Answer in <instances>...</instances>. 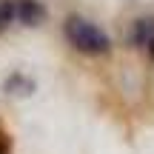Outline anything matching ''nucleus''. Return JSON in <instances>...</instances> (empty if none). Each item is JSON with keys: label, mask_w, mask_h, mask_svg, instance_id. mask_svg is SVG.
Instances as JSON below:
<instances>
[{"label": "nucleus", "mask_w": 154, "mask_h": 154, "mask_svg": "<svg viewBox=\"0 0 154 154\" xmlns=\"http://www.w3.org/2000/svg\"><path fill=\"white\" fill-rule=\"evenodd\" d=\"M0 154H9V137L0 131Z\"/></svg>", "instance_id": "obj_7"}, {"label": "nucleus", "mask_w": 154, "mask_h": 154, "mask_svg": "<svg viewBox=\"0 0 154 154\" xmlns=\"http://www.w3.org/2000/svg\"><path fill=\"white\" fill-rule=\"evenodd\" d=\"M14 88H23V94H29V91L34 88V83H32V80H26L23 74H11L9 80H6V91L14 94Z\"/></svg>", "instance_id": "obj_5"}, {"label": "nucleus", "mask_w": 154, "mask_h": 154, "mask_svg": "<svg viewBox=\"0 0 154 154\" xmlns=\"http://www.w3.org/2000/svg\"><path fill=\"white\" fill-rule=\"evenodd\" d=\"M151 29H154V17H134L128 23V32H126V46L128 49H143L149 46V37H151Z\"/></svg>", "instance_id": "obj_2"}, {"label": "nucleus", "mask_w": 154, "mask_h": 154, "mask_svg": "<svg viewBox=\"0 0 154 154\" xmlns=\"http://www.w3.org/2000/svg\"><path fill=\"white\" fill-rule=\"evenodd\" d=\"M17 20V6L14 0H0V34Z\"/></svg>", "instance_id": "obj_4"}, {"label": "nucleus", "mask_w": 154, "mask_h": 154, "mask_svg": "<svg viewBox=\"0 0 154 154\" xmlns=\"http://www.w3.org/2000/svg\"><path fill=\"white\" fill-rule=\"evenodd\" d=\"M146 54H149V60L154 63V29H151V37H149V46H146Z\"/></svg>", "instance_id": "obj_6"}, {"label": "nucleus", "mask_w": 154, "mask_h": 154, "mask_svg": "<svg viewBox=\"0 0 154 154\" xmlns=\"http://www.w3.org/2000/svg\"><path fill=\"white\" fill-rule=\"evenodd\" d=\"M63 37L69 40V46L74 51H80L86 57H106L111 54V46H114L111 37L97 23H91L83 14H69L63 20Z\"/></svg>", "instance_id": "obj_1"}, {"label": "nucleus", "mask_w": 154, "mask_h": 154, "mask_svg": "<svg viewBox=\"0 0 154 154\" xmlns=\"http://www.w3.org/2000/svg\"><path fill=\"white\" fill-rule=\"evenodd\" d=\"M14 6H17V23H23L29 29L46 23V17H49V9L40 0H14Z\"/></svg>", "instance_id": "obj_3"}]
</instances>
